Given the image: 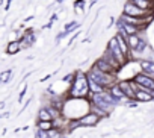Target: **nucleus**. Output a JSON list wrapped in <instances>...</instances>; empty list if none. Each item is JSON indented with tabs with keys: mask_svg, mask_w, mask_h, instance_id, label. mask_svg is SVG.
Here are the masks:
<instances>
[{
	"mask_svg": "<svg viewBox=\"0 0 154 138\" xmlns=\"http://www.w3.org/2000/svg\"><path fill=\"white\" fill-rule=\"evenodd\" d=\"M91 91H89V82L86 73L82 70L74 72V81L71 84V88L68 90V99H89Z\"/></svg>",
	"mask_w": 154,
	"mask_h": 138,
	"instance_id": "obj_1",
	"label": "nucleus"
},
{
	"mask_svg": "<svg viewBox=\"0 0 154 138\" xmlns=\"http://www.w3.org/2000/svg\"><path fill=\"white\" fill-rule=\"evenodd\" d=\"M88 79L89 81H94L97 85H100L101 88L104 90H109L112 85L118 84V79H116V75H107V73H103L100 70H97V68L91 67L88 73H86Z\"/></svg>",
	"mask_w": 154,
	"mask_h": 138,
	"instance_id": "obj_2",
	"label": "nucleus"
},
{
	"mask_svg": "<svg viewBox=\"0 0 154 138\" xmlns=\"http://www.w3.org/2000/svg\"><path fill=\"white\" fill-rule=\"evenodd\" d=\"M89 102H91V105H94V106H97V108L103 109V111H104V112H107V114H110V111L118 105V102H116L110 94H109V91H107V90H104L103 93L91 94Z\"/></svg>",
	"mask_w": 154,
	"mask_h": 138,
	"instance_id": "obj_3",
	"label": "nucleus"
},
{
	"mask_svg": "<svg viewBox=\"0 0 154 138\" xmlns=\"http://www.w3.org/2000/svg\"><path fill=\"white\" fill-rule=\"evenodd\" d=\"M122 14L124 15H128V17H133V18H146V17L151 15L149 12H145V11L139 9L137 6H134L130 0H128V2H125V5L122 8Z\"/></svg>",
	"mask_w": 154,
	"mask_h": 138,
	"instance_id": "obj_4",
	"label": "nucleus"
},
{
	"mask_svg": "<svg viewBox=\"0 0 154 138\" xmlns=\"http://www.w3.org/2000/svg\"><path fill=\"white\" fill-rule=\"evenodd\" d=\"M107 49L110 50V53L115 56V59L119 62V65H121V67L128 61V58H127V56H124V53L121 52V49H119V46H118V43H116L115 37L109 40V43H107Z\"/></svg>",
	"mask_w": 154,
	"mask_h": 138,
	"instance_id": "obj_5",
	"label": "nucleus"
},
{
	"mask_svg": "<svg viewBox=\"0 0 154 138\" xmlns=\"http://www.w3.org/2000/svg\"><path fill=\"white\" fill-rule=\"evenodd\" d=\"M35 41H36V35L33 34V29L24 30L23 35H21V38L18 40L21 49H29V47H32V46L35 44Z\"/></svg>",
	"mask_w": 154,
	"mask_h": 138,
	"instance_id": "obj_6",
	"label": "nucleus"
},
{
	"mask_svg": "<svg viewBox=\"0 0 154 138\" xmlns=\"http://www.w3.org/2000/svg\"><path fill=\"white\" fill-rule=\"evenodd\" d=\"M100 117L97 115V114H94V112H88V114H85L80 120H79V123H80V127H94V126H97L98 123H100Z\"/></svg>",
	"mask_w": 154,
	"mask_h": 138,
	"instance_id": "obj_7",
	"label": "nucleus"
},
{
	"mask_svg": "<svg viewBox=\"0 0 154 138\" xmlns=\"http://www.w3.org/2000/svg\"><path fill=\"white\" fill-rule=\"evenodd\" d=\"M92 67L97 68V70H100V72H103V73H107V75H116V73H118L115 68H112V67H110L106 61H103L101 58H98V59L94 62Z\"/></svg>",
	"mask_w": 154,
	"mask_h": 138,
	"instance_id": "obj_8",
	"label": "nucleus"
},
{
	"mask_svg": "<svg viewBox=\"0 0 154 138\" xmlns=\"http://www.w3.org/2000/svg\"><path fill=\"white\" fill-rule=\"evenodd\" d=\"M118 87H119L121 91L124 93L125 99H128V100H134V90L131 88L130 81H118Z\"/></svg>",
	"mask_w": 154,
	"mask_h": 138,
	"instance_id": "obj_9",
	"label": "nucleus"
},
{
	"mask_svg": "<svg viewBox=\"0 0 154 138\" xmlns=\"http://www.w3.org/2000/svg\"><path fill=\"white\" fill-rule=\"evenodd\" d=\"M100 58H101L103 61H106V62H107V64H109V65H110L112 68H115V70H116V72H118V70H119V68H121V65H119V62H118V61L115 59V56H113V55L110 53V50H109L107 47H106V50L103 52V55H101Z\"/></svg>",
	"mask_w": 154,
	"mask_h": 138,
	"instance_id": "obj_10",
	"label": "nucleus"
},
{
	"mask_svg": "<svg viewBox=\"0 0 154 138\" xmlns=\"http://www.w3.org/2000/svg\"><path fill=\"white\" fill-rule=\"evenodd\" d=\"M107 91H109V94H110L118 103H119V102H127V100H128V99H125V96H124V93L121 91V88L118 87V84L112 85Z\"/></svg>",
	"mask_w": 154,
	"mask_h": 138,
	"instance_id": "obj_11",
	"label": "nucleus"
},
{
	"mask_svg": "<svg viewBox=\"0 0 154 138\" xmlns=\"http://www.w3.org/2000/svg\"><path fill=\"white\" fill-rule=\"evenodd\" d=\"M130 2L134 5V6H137L139 9H142V11H145V12H152V9H154V2H148V0H130Z\"/></svg>",
	"mask_w": 154,
	"mask_h": 138,
	"instance_id": "obj_12",
	"label": "nucleus"
},
{
	"mask_svg": "<svg viewBox=\"0 0 154 138\" xmlns=\"http://www.w3.org/2000/svg\"><path fill=\"white\" fill-rule=\"evenodd\" d=\"M115 40H116V43H118V46H119L121 52L124 53V56L130 58V47H128V44H127V40H125V38H122L119 34H115Z\"/></svg>",
	"mask_w": 154,
	"mask_h": 138,
	"instance_id": "obj_13",
	"label": "nucleus"
},
{
	"mask_svg": "<svg viewBox=\"0 0 154 138\" xmlns=\"http://www.w3.org/2000/svg\"><path fill=\"white\" fill-rule=\"evenodd\" d=\"M20 50H21V46H20L18 40L9 41V43H8V46H6V53H8V55H17Z\"/></svg>",
	"mask_w": 154,
	"mask_h": 138,
	"instance_id": "obj_14",
	"label": "nucleus"
},
{
	"mask_svg": "<svg viewBox=\"0 0 154 138\" xmlns=\"http://www.w3.org/2000/svg\"><path fill=\"white\" fill-rule=\"evenodd\" d=\"M38 121H53V118H51L50 112H48L44 106L38 111Z\"/></svg>",
	"mask_w": 154,
	"mask_h": 138,
	"instance_id": "obj_15",
	"label": "nucleus"
},
{
	"mask_svg": "<svg viewBox=\"0 0 154 138\" xmlns=\"http://www.w3.org/2000/svg\"><path fill=\"white\" fill-rule=\"evenodd\" d=\"M12 78V70L11 68H6V70H3L2 73H0V84H8Z\"/></svg>",
	"mask_w": 154,
	"mask_h": 138,
	"instance_id": "obj_16",
	"label": "nucleus"
},
{
	"mask_svg": "<svg viewBox=\"0 0 154 138\" xmlns=\"http://www.w3.org/2000/svg\"><path fill=\"white\" fill-rule=\"evenodd\" d=\"M139 35H130L128 38H127V44H128V47H130V53L134 50V47L137 46V43H139Z\"/></svg>",
	"mask_w": 154,
	"mask_h": 138,
	"instance_id": "obj_17",
	"label": "nucleus"
},
{
	"mask_svg": "<svg viewBox=\"0 0 154 138\" xmlns=\"http://www.w3.org/2000/svg\"><path fill=\"white\" fill-rule=\"evenodd\" d=\"M48 132V138H65L63 136V130L62 129H57V127H51Z\"/></svg>",
	"mask_w": 154,
	"mask_h": 138,
	"instance_id": "obj_18",
	"label": "nucleus"
},
{
	"mask_svg": "<svg viewBox=\"0 0 154 138\" xmlns=\"http://www.w3.org/2000/svg\"><path fill=\"white\" fill-rule=\"evenodd\" d=\"M51 127H54L53 121H36V129H41V130H50Z\"/></svg>",
	"mask_w": 154,
	"mask_h": 138,
	"instance_id": "obj_19",
	"label": "nucleus"
},
{
	"mask_svg": "<svg viewBox=\"0 0 154 138\" xmlns=\"http://www.w3.org/2000/svg\"><path fill=\"white\" fill-rule=\"evenodd\" d=\"M145 49H146V41H145V40H139V43H137V46L134 47L133 53H143Z\"/></svg>",
	"mask_w": 154,
	"mask_h": 138,
	"instance_id": "obj_20",
	"label": "nucleus"
},
{
	"mask_svg": "<svg viewBox=\"0 0 154 138\" xmlns=\"http://www.w3.org/2000/svg\"><path fill=\"white\" fill-rule=\"evenodd\" d=\"M75 27H79V23H77V21H69V23L65 24V29H63V30L69 34V32H71L72 29H75Z\"/></svg>",
	"mask_w": 154,
	"mask_h": 138,
	"instance_id": "obj_21",
	"label": "nucleus"
},
{
	"mask_svg": "<svg viewBox=\"0 0 154 138\" xmlns=\"http://www.w3.org/2000/svg\"><path fill=\"white\" fill-rule=\"evenodd\" d=\"M35 138H48V132H47V130L36 129V132H35Z\"/></svg>",
	"mask_w": 154,
	"mask_h": 138,
	"instance_id": "obj_22",
	"label": "nucleus"
},
{
	"mask_svg": "<svg viewBox=\"0 0 154 138\" xmlns=\"http://www.w3.org/2000/svg\"><path fill=\"white\" fill-rule=\"evenodd\" d=\"M62 81H63L65 84H72V81H74V73H72V72H71V73H68Z\"/></svg>",
	"mask_w": 154,
	"mask_h": 138,
	"instance_id": "obj_23",
	"label": "nucleus"
},
{
	"mask_svg": "<svg viewBox=\"0 0 154 138\" xmlns=\"http://www.w3.org/2000/svg\"><path fill=\"white\" fill-rule=\"evenodd\" d=\"M30 20H33V15H30V17H27V18H24V21H30Z\"/></svg>",
	"mask_w": 154,
	"mask_h": 138,
	"instance_id": "obj_24",
	"label": "nucleus"
},
{
	"mask_svg": "<svg viewBox=\"0 0 154 138\" xmlns=\"http://www.w3.org/2000/svg\"><path fill=\"white\" fill-rule=\"evenodd\" d=\"M5 108V102H0V109H3Z\"/></svg>",
	"mask_w": 154,
	"mask_h": 138,
	"instance_id": "obj_25",
	"label": "nucleus"
},
{
	"mask_svg": "<svg viewBox=\"0 0 154 138\" xmlns=\"http://www.w3.org/2000/svg\"><path fill=\"white\" fill-rule=\"evenodd\" d=\"M3 2H5V0H0V6H2V5H3Z\"/></svg>",
	"mask_w": 154,
	"mask_h": 138,
	"instance_id": "obj_26",
	"label": "nucleus"
},
{
	"mask_svg": "<svg viewBox=\"0 0 154 138\" xmlns=\"http://www.w3.org/2000/svg\"><path fill=\"white\" fill-rule=\"evenodd\" d=\"M148 2H154V0H148Z\"/></svg>",
	"mask_w": 154,
	"mask_h": 138,
	"instance_id": "obj_27",
	"label": "nucleus"
},
{
	"mask_svg": "<svg viewBox=\"0 0 154 138\" xmlns=\"http://www.w3.org/2000/svg\"><path fill=\"white\" fill-rule=\"evenodd\" d=\"M0 85H2V84H0Z\"/></svg>",
	"mask_w": 154,
	"mask_h": 138,
	"instance_id": "obj_28",
	"label": "nucleus"
}]
</instances>
